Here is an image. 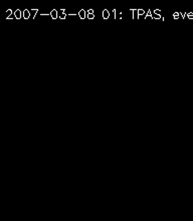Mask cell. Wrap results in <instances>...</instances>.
<instances>
[{
    "mask_svg": "<svg viewBox=\"0 0 193 221\" xmlns=\"http://www.w3.org/2000/svg\"><path fill=\"white\" fill-rule=\"evenodd\" d=\"M153 13L157 14V15H161V10H159V9H156V10H154V11H153Z\"/></svg>",
    "mask_w": 193,
    "mask_h": 221,
    "instance_id": "obj_15",
    "label": "cell"
},
{
    "mask_svg": "<svg viewBox=\"0 0 193 221\" xmlns=\"http://www.w3.org/2000/svg\"><path fill=\"white\" fill-rule=\"evenodd\" d=\"M141 15H145V10L138 9V16H141Z\"/></svg>",
    "mask_w": 193,
    "mask_h": 221,
    "instance_id": "obj_13",
    "label": "cell"
},
{
    "mask_svg": "<svg viewBox=\"0 0 193 221\" xmlns=\"http://www.w3.org/2000/svg\"><path fill=\"white\" fill-rule=\"evenodd\" d=\"M78 15H79V17L80 18V19H86V11L85 9H80L79 11Z\"/></svg>",
    "mask_w": 193,
    "mask_h": 221,
    "instance_id": "obj_2",
    "label": "cell"
},
{
    "mask_svg": "<svg viewBox=\"0 0 193 221\" xmlns=\"http://www.w3.org/2000/svg\"><path fill=\"white\" fill-rule=\"evenodd\" d=\"M22 17L24 19H29L30 17H31V13H30V11L27 10V9H24L22 11Z\"/></svg>",
    "mask_w": 193,
    "mask_h": 221,
    "instance_id": "obj_1",
    "label": "cell"
},
{
    "mask_svg": "<svg viewBox=\"0 0 193 221\" xmlns=\"http://www.w3.org/2000/svg\"><path fill=\"white\" fill-rule=\"evenodd\" d=\"M58 11L57 10V9H52L51 11H50V17L52 18L53 20H55L57 19V18H58Z\"/></svg>",
    "mask_w": 193,
    "mask_h": 221,
    "instance_id": "obj_3",
    "label": "cell"
},
{
    "mask_svg": "<svg viewBox=\"0 0 193 221\" xmlns=\"http://www.w3.org/2000/svg\"><path fill=\"white\" fill-rule=\"evenodd\" d=\"M59 16H58V18L59 19H61V20H64V19H65L66 18V16H67V13L65 12V10L64 9H60V12H59Z\"/></svg>",
    "mask_w": 193,
    "mask_h": 221,
    "instance_id": "obj_4",
    "label": "cell"
},
{
    "mask_svg": "<svg viewBox=\"0 0 193 221\" xmlns=\"http://www.w3.org/2000/svg\"><path fill=\"white\" fill-rule=\"evenodd\" d=\"M149 18H152V19H153V17H152V11L151 10H148L147 14L145 15V19H149Z\"/></svg>",
    "mask_w": 193,
    "mask_h": 221,
    "instance_id": "obj_9",
    "label": "cell"
},
{
    "mask_svg": "<svg viewBox=\"0 0 193 221\" xmlns=\"http://www.w3.org/2000/svg\"><path fill=\"white\" fill-rule=\"evenodd\" d=\"M102 15H103V18H104V19H108V18L110 17V12H109V10H107V9L103 10Z\"/></svg>",
    "mask_w": 193,
    "mask_h": 221,
    "instance_id": "obj_6",
    "label": "cell"
},
{
    "mask_svg": "<svg viewBox=\"0 0 193 221\" xmlns=\"http://www.w3.org/2000/svg\"><path fill=\"white\" fill-rule=\"evenodd\" d=\"M37 12H38V9H33V11H30V13H31V17L32 19L35 18V15L37 14Z\"/></svg>",
    "mask_w": 193,
    "mask_h": 221,
    "instance_id": "obj_10",
    "label": "cell"
},
{
    "mask_svg": "<svg viewBox=\"0 0 193 221\" xmlns=\"http://www.w3.org/2000/svg\"><path fill=\"white\" fill-rule=\"evenodd\" d=\"M12 13H13V11H12L11 9H8L7 11H6V19H8L9 17L12 16Z\"/></svg>",
    "mask_w": 193,
    "mask_h": 221,
    "instance_id": "obj_8",
    "label": "cell"
},
{
    "mask_svg": "<svg viewBox=\"0 0 193 221\" xmlns=\"http://www.w3.org/2000/svg\"><path fill=\"white\" fill-rule=\"evenodd\" d=\"M86 17H88L89 19H94V18H95V14H88V13H86Z\"/></svg>",
    "mask_w": 193,
    "mask_h": 221,
    "instance_id": "obj_14",
    "label": "cell"
},
{
    "mask_svg": "<svg viewBox=\"0 0 193 221\" xmlns=\"http://www.w3.org/2000/svg\"><path fill=\"white\" fill-rule=\"evenodd\" d=\"M180 16H181V14H180V12H175V13L173 14V18H174V19H179Z\"/></svg>",
    "mask_w": 193,
    "mask_h": 221,
    "instance_id": "obj_11",
    "label": "cell"
},
{
    "mask_svg": "<svg viewBox=\"0 0 193 221\" xmlns=\"http://www.w3.org/2000/svg\"><path fill=\"white\" fill-rule=\"evenodd\" d=\"M14 17L16 18V19H20V18L22 17V11L19 10V9H16L14 11Z\"/></svg>",
    "mask_w": 193,
    "mask_h": 221,
    "instance_id": "obj_5",
    "label": "cell"
},
{
    "mask_svg": "<svg viewBox=\"0 0 193 221\" xmlns=\"http://www.w3.org/2000/svg\"><path fill=\"white\" fill-rule=\"evenodd\" d=\"M86 13H88V14H94V9H89Z\"/></svg>",
    "mask_w": 193,
    "mask_h": 221,
    "instance_id": "obj_16",
    "label": "cell"
},
{
    "mask_svg": "<svg viewBox=\"0 0 193 221\" xmlns=\"http://www.w3.org/2000/svg\"><path fill=\"white\" fill-rule=\"evenodd\" d=\"M113 13H114V18H117V11H116V9L113 10Z\"/></svg>",
    "mask_w": 193,
    "mask_h": 221,
    "instance_id": "obj_17",
    "label": "cell"
},
{
    "mask_svg": "<svg viewBox=\"0 0 193 221\" xmlns=\"http://www.w3.org/2000/svg\"><path fill=\"white\" fill-rule=\"evenodd\" d=\"M132 11H133V19H136V18H138L139 16H138V10L137 9H132Z\"/></svg>",
    "mask_w": 193,
    "mask_h": 221,
    "instance_id": "obj_7",
    "label": "cell"
},
{
    "mask_svg": "<svg viewBox=\"0 0 193 221\" xmlns=\"http://www.w3.org/2000/svg\"><path fill=\"white\" fill-rule=\"evenodd\" d=\"M152 17L154 18V19H162L161 15H157V14H155V13H152Z\"/></svg>",
    "mask_w": 193,
    "mask_h": 221,
    "instance_id": "obj_12",
    "label": "cell"
}]
</instances>
